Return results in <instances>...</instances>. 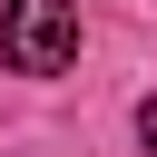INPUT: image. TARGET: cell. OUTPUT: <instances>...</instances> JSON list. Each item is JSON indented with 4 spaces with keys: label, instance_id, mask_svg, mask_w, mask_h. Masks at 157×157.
<instances>
[{
    "label": "cell",
    "instance_id": "obj_1",
    "mask_svg": "<svg viewBox=\"0 0 157 157\" xmlns=\"http://www.w3.org/2000/svg\"><path fill=\"white\" fill-rule=\"evenodd\" d=\"M0 59L20 78H59L78 59V0H10L0 10Z\"/></svg>",
    "mask_w": 157,
    "mask_h": 157
},
{
    "label": "cell",
    "instance_id": "obj_2",
    "mask_svg": "<svg viewBox=\"0 0 157 157\" xmlns=\"http://www.w3.org/2000/svg\"><path fill=\"white\" fill-rule=\"evenodd\" d=\"M137 147H147V157H157V98H147V108H137Z\"/></svg>",
    "mask_w": 157,
    "mask_h": 157
}]
</instances>
